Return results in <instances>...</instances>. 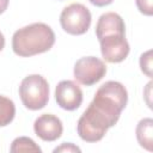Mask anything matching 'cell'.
<instances>
[{
	"label": "cell",
	"mask_w": 153,
	"mask_h": 153,
	"mask_svg": "<svg viewBox=\"0 0 153 153\" xmlns=\"http://www.w3.org/2000/svg\"><path fill=\"white\" fill-rule=\"evenodd\" d=\"M127 103L128 92L121 82H104L78 121L76 131L80 139L86 142L100 141L108 129L117 123Z\"/></svg>",
	"instance_id": "1"
},
{
	"label": "cell",
	"mask_w": 153,
	"mask_h": 153,
	"mask_svg": "<svg viewBox=\"0 0 153 153\" xmlns=\"http://www.w3.org/2000/svg\"><path fill=\"white\" fill-rule=\"evenodd\" d=\"M57 105L67 111L76 110L82 103V91L73 80H62L55 88Z\"/></svg>",
	"instance_id": "7"
},
{
	"label": "cell",
	"mask_w": 153,
	"mask_h": 153,
	"mask_svg": "<svg viewBox=\"0 0 153 153\" xmlns=\"http://www.w3.org/2000/svg\"><path fill=\"white\" fill-rule=\"evenodd\" d=\"M139 11L145 16L153 14V0H135Z\"/></svg>",
	"instance_id": "14"
},
{
	"label": "cell",
	"mask_w": 153,
	"mask_h": 153,
	"mask_svg": "<svg viewBox=\"0 0 153 153\" xmlns=\"http://www.w3.org/2000/svg\"><path fill=\"white\" fill-rule=\"evenodd\" d=\"M33 130L39 139L51 142L62 135L63 126L57 116L51 114H43L36 118L33 123Z\"/></svg>",
	"instance_id": "8"
},
{
	"label": "cell",
	"mask_w": 153,
	"mask_h": 153,
	"mask_svg": "<svg viewBox=\"0 0 153 153\" xmlns=\"http://www.w3.org/2000/svg\"><path fill=\"white\" fill-rule=\"evenodd\" d=\"M57 152H68V153H72V152H81V149L75 146L74 143L72 142H63L61 146L56 147L54 149V153H57Z\"/></svg>",
	"instance_id": "15"
},
{
	"label": "cell",
	"mask_w": 153,
	"mask_h": 153,
	"mask_svg": "<svg viewBox=\"0 0 153 153\" xmlns=\"http://www.w3.org/2000/svg\"><path fill=\"white\" fill-rule=\"evenodd\" d=\"M92 5L97 6V7H103V6H108L110 5L114 0H88Z\"/></svg>",
	"instance_id": "16"
},
{
	"label": "cell",
	"mask_w": 153,
	"mask_h": 153,
	"mask_svg": "<svg viewBox=\"0 0 153 153\" xmlns=\"http://www.w3.org/2000/svg\"><path fill=\"white\" fill-rule=\"evenodd\" d=\"M140 67L147 76H152V50H147L140 56Z\"/></svg>",
	"instance_id": "13"
},
{
	"label": "cell",
	"mask_w": 153,
	"mask_h": 153,
	"mask_svg": "<svg viewBox=\"0 0 153 153\" xmlns=\"http://www.w3.org/2000/svg\"><path fill=\"white\" fill-rule=\"evenodd\" d=\"M126 33V25L122 17L115 12H106L102 14L96 25V36L98 41L110 33Z\"/></svg>",
	"instance_id": "9"
},
{
	"label": "cell",
	"mask_w": 153,
	"mask_h": 153,
	"mask_svg": "<svg viewBox=\"0 0 153 153\" xmlns=\"http://www.w3.org/2000/svg\"><path fill=\"white\" fill-rule=\"evenodd\" d=\"M136 139L141 147L147 151L153 149V120L142 118L136 126Z\"/></svg>",
	"instance_id": "10"
},
{
	"label": "cell",
	"mask_w": 153,
	"mask_h": 153,
	"mask_svg": "<svg viewBox=\"0 0 153 153\" xmlns=\"http://www.w3.org/2000/svg\"><path fill=\"white\" fill-rule=\"evenodd\" d=\"M4 47H5V37H4L2 32L0 31V51L4 49Z\"/></svg>",
	"instance_id": "18"
},
{
	"label": "cell",
	"mask_w": 153,
	"mask_h": 153,
	"mask_svg": "<svg viewBox=\"0 0 153 153\" xmlns=\"http://www.w3.org/2000/svg\"><path fill=\"white\" fill-rule=\"evenodd\" d=\"M16 116V105L14 103L0 94V127L8 126Z\"/></svg>",
	"instance_id": "11"
},
{
	"label": "cell",
	"mask_w": 153,
	"mask_h": 153,
	"mask_svg": "<svg viewBox=\"0 0 153 153\" xmlns=\"http://www.w3.org/2000/svg\"><path fill=\"white\" fill-rule=\"evenodd\" d=\"M55 43L53 29L44 23H32L13 33L12 49L16 55L30 57L48 51Z\"/></svg>",
	"instance_id": "2"
},
{
	"label": "cell",
	"mask_w": 153,
	"mask_h": 153,
	"mask_svg": "<svg viewBox=\"0 0 153 153\" xmlns=\"http://www.w3.org/2000/svg\"><path fill=\"white\" fill-rule=\"evenodd\" d=\"M100 51L106 62L118 63L126 60L129 54V43L124 33H110L99 39Z\"/></svg>",
	"instance_id": "6"
},
{
	"label": "cell",
	"mask_w": 153,
	"mask_h": 153,
	"mask_svg": "<svg viewBox=\"0 0 153 153\" xmlns=\"http://www.w3.org/2000/svg\"><path fill=\"white\" fill-rule=\"evenodd\" d=\"M91 12L82 4H71L60 14L61 27L69 35H84L91 25Z\"/></svg>",
	"instance_id": "4"
},
{
	"label": "cell",
	"mask_w": 153,
	"mask_h": 153,
	"mask_svg": "<svg viewBox=\"0 0 153 153\" xmlns=\"http://www.w3.org/2000/svg\"><path fill=\"white\" fill-rule=\"evenodd\" d=\"M74 78L85 86H92L106 74V65L96 56H85L74 65Z\"/></svg>",
	"instance_id": "5"
},
{
	"label": "cell",
	"mask_w": 153,
	"mask_h": 153,
	"mask_svg": "<svg viewBox=\"0 0 153 153\" xmlns=\"http://www.w3.org/2000/svg\"><path fill=\"white\" fill-rule=\"evenodd\" d=\"M10 151L12 153H20V152H41V147L30 137L27 136H19L12 141Z\"/></svg>",
	"instance_id": "12"
},
{
	"label": "cell",
	"mask_w": 153,
	"mask_h": 153,
	"mask_svg": "<svg viewBox=\"0 0 153 153\" xmlns=\"http://www.w3.org/2000/svg\"><path fill=\"white\" fill-rule=\"evenodd\" d=\"M8 1H10V0H0V14L4 13V12L7 10Z\"/></svg>",
	"instance_id": "17"
},
{
	"label": "cell",
	"mask_w": 153,
	"mask_h": 153,
	"mask_svg": "<svg viewBox=\"0 0 153 153\" xmlns=\"http://www.w3.org/2000/svg\"><path fill=\"white\" fill-rule=\"evenodd\" d=\"M19 96L26 109H43L49 100V84L39 74L27 75L20 82Z\"/></svg>",
	"instance_id": "3"
}]
</instances>
